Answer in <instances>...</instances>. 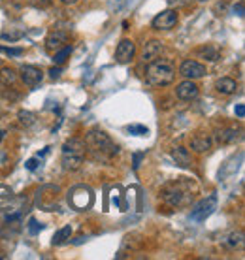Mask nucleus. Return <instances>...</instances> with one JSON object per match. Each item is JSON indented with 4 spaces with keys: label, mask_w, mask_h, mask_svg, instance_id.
<instances>
[{
    "label": "nucleus",
    "mask_w": 245,
    "mask_h": 260,
    "mask_svg": "<svg viewBox=\"0 0 245 260\" xmlns=\"http://www.w3.org/2000/svg\"><path fill=\"white\" fill-rule=\"evenodd\" d=\"M85 149H89V153L93 155L94 158H112L119 153V147L112 141V138L102 132V130H93L87 134L85 138Z\"/></svg>",
    "instance_id": "obj_1"
},
{
    "label": "nucleus",
    "mask_w": 245,
    "mask_h": 260,
    "mask_svg": "<svg viewBox=\"0 0 245 260\" xmlns=\"http://www.w3.org/2000/svg\"><path fill=\"white\" fill-rule=\"evenodd\" d=\"M145 77H147V81H149L151 85H155V87H164V85H170L174 81L176 70H174V66H172L170 61L157 57V59L151 61L149 66H147Z\"/></svg>",
    "instance_id": "obj_2"
},
{
    "label": "nucleus",
    "mask_w": 245,
    "mask_h": 260,
    "mask_svg": "<svg viewBox=\"0 0 245 260\" xmlns=\"http://www.w3.org/2000/svg\"><path fill=\"white\" fill-rule=\"evenodd\" d=\"M194 193L190 191V185L187 181H176L164 187L162 191V200L172 207H183L192 202Z\"/></svg>",
    "instance_id": "obj_3"
},
{
    "label": "nucleus",
    "mask_w": 245,
    "mask_h": 260,
    "mask_svg": "<svg viewBox=\"0 0 245 260\" xmlns=\"http://www.w3.org/2000/svg\"><path fill=\"white\" fill-rule=\"evenodd\" d=\"M85 158V141L79 138L68 139L62 145V164L66 170H77L83 164Z\"/></svg>",
    "instance_id": "obj_4"
},
{
    "label": "nucleus",
    "mask_w": 245,
    "mask_h": 260,
    "mask_svg": "<svg viewBox=\"0 0 245 260\" xmlns=\"http://www.w3.org/2000/svg\"><path fill=\"white\" fill-rule=\"evenodd\" d=\"M217 207V196H207V198H204L200 204L194 205V209H192V213H190V217H192V221H198V223H202V221H206L209 215L215 211Z\"/></svg>",
    "instance_id": "obj_5"
},
{
    "label": "nucleus",
    "mask_w": 245,
    "mask_h": 260,
    "mask_svg": "<svg viewBox=\"0 0 245 260\" xmlns=\"http://www.w3.org/2000/svg\"><path fill=\"white\" fill-rule=\"evenodd\" d=\"M176 23H178V11L176 9H164L153 19L151 25L155 30H170V28L176 27Z\"/></svg>",
    "instance_id": "obj_6"
},
{
    "label": "nucleus",
    "mask_w": 245,
    "mask_h": 260,
    "mask_svg": "<svg viewBox=\"0 0 245 260\" xmlns=\"http://www.w3.org/2000/svg\"><path fill=\"white\" fill-rule=\"evenodd\" d=\"M179 74L183 75V77H187V79H198V77H204L207 74L206 72V66L200 65L198 61H183L181 66H179Z\"/></svg>",
    "instance_id": "obj_7"
},
{
    "label": "nucleus",
    "mask_w": 245,
    "mask_h": 260,
    "mask_svg": "<svg viewBox=\"0 0 245 260\" xmlns=\"http://www.w3.org/2000/svg\"><path fill=\"white\" fill-rule=\"evenodd\" d=\"M134 55H136V44L128 38L121 40L117 49H115V61L121 63V65H126L134 59Z\"/></svg>",
    "instance_id": "obj_8"
},
{
    "label": "nucleus",
    "mask_w": 245,
    "mask_h": 260,
    "mask_svg": "<svg viewBox=\"0 0 245 260\" xmlns=\"http://www.w3.org/2000/svg\"><path fill=\"white\" fill-rule=\"evenodd\" d=\"M21 79H23V83L28 85V87H34V85L42 83L44 72H42L40 68H36V66L25 65L21 66Z\"/></svg>",
    "instance_id": "obj_9"
},
{
    "label": "nucleus",
    "mask_w": 245,
    "mask_h": 260,
    "mask_svg": "<svg viewBox=\"0 0 245 260\" xmlns=\"http://www.w3.org/2000/svg\"><path fill=\"white\" fill-rule=\"evenodd\" d=\"M198 93H200V89H198V85L192 79H187V81H183V83H179L176 87V94L181 100H194Z\"/></svg>",
    "instance_id": "obj_10"
},
{
    "label": "nucleus",
    "mask_w": 245,
    "mask_h": 260,
    "mask_svg": "<svg viewBox=\"0 0 245 260\" xmlns=\"http://www.w3.org/2000/svg\"><path fill=\"white\" fill-rule=\"evenodd\" d=\"M68 44V34L62 32V30H55V32H51L46 40V47L49 51H57V49H61V47H64Z\"/></svg>",
    "instance_id": "obj_11"
},
{
    "label": "nucleus",
    "mask_w": 245,
    "mask_h": 260,
    "mask_svg": "<svg viewBox=\"0 0 245 260\" xmlns=\"http://www.w3.org/2000/svg\"><path fill=\"white\" fill-rule=\"evenodd\" d=\"M162 53V44H160L159 40H151L145 44L143 47V53H141V59H143V63H151V61H155L157 57H160Z\"/></svg>",
    "instance_id": "obj_12"
},
{
    "label": "nucleus",
    "mask_w": 245,
    "mask_h": 260,
    "mask_svg": "<svg viewBox=\"0 0 245 260\" xmlns=\"http://www.w3.org/2000/svg\"><path fill=\"white\" fill-rule=\"evenodd\" d=\"M172 158L176 160V164H179V166L187 168L190 166V153H188L187 147H174V151H172Z\"/></svg>",
    "instance_id": "obj_13"
},
{
    "label": "nucleus",
    "mask_w": 245,
    "mask_h": 260,
    "mask_svg": "<svg viewBox=\"0 0 245 260\" xmlns=\"http://www.w3.org/2000/svg\"><path fill=\"white\" fill-rule=\"evenodd\" d=\"M238 138H240V132H238L234 127H228V129H223L217 132V139H219L221 143H234Z\"/></svg>",
    "instance_id": "obj_14"
},
{
    "label": "nucleus",
    "mask_w": 245,
    "mask_h": 260,
    "mask_svg": "<svg viewBox=\"0 0 245 260\" xmlns=\"http://www.w3.org/2000/svg\"><path fill=\"white\" fill-rule=\"evenodd\" d=\"M215 87L221 94H232L236 91V87H238V85H236V81L234 79H230V77H221V79L217 81Z\"/></svg>",
    "instance_id": "obj_15"
},
{
    "label": "nucleus",
    "mask_w": 245,
    "mask_h": 260,
    "mask_svg": "<svg viewBox=\"0 0 245 260\" xmlns=\"http://www.w3.org/2000/svg\"><path fill=\"white\" fill-rule=\"evenodd\" d=\"M190 147L198 151V153H204V151H209L211 149V138H207V136H196V138H192L190 141Z\"/></svg>",
    "instance_id": "obj_16"
},
{
    "label": "nucleus",
    "mask_w": 245,
    "mask_h": 260,
    "mask_svg": "<svg viewBox=\"0 0 245 260\" xmlns=\"http://www.w3.org/2000/svg\"><path fill=\"white\" fill-rule=\"evenodd\" d=\"M223 245L234 249V247H242L244 245V232H232L228 234L225 240H223Z\"/></svg>",
    "instance_id": "obj_17"
},
{
    "label": "nucleus",
    "mask_w": 245,
    "mask_h": 260,
    "mask_svg": "<svg viewBox=\"0 0 245 260\" xmlns=\"http://www.w3.org/2000/svg\"><path fill=\"white\" fill-rule=\"evenodd\" d=\"M72 226H64V228H61V230H57L55 236H53V245H62L66 243L70 238H72Z\"/></svg>",
    "instance_id": "obj_18"
},
{
    "label": "nucleus",
    "mask_w": 245,
    "mask_h": 260,
    "mask_svg": "<svg viewBox=\"0 0 245 260\" xmlns=\"http://www.w3.org/2000/svg\"><path fill=\"white\" fill-rule=\"evenodd\" d=\"M17 81V74H15V70H11V68H2L0 70V83L9 87V85H13Z\"/></svg>",
    "instance_id": "obj_19"
},
{
    "label": "nucleus",
    "mask_w": 245,
    "mask_h": 260,
    "mask_svg": "<svg viewBox=\"0 0 245 260\" xmlns=\"http://www.w3.org/2000/svg\"><path fill=\"white\" fill-rule=\"evenodd\" d=\"M196 53H198L200 57H202V59H206V61H217V59H219V51H217V49H215L213 46H204V47H200Z\"/></svg>",
    "instance_id": "obj_20"
},
{
    "label": "nucleus",
    "mask_w": 245,
    "mask_h": 260,
    "mask_svg": "<svg viewBox=\"0 0 245 260\" xmlns=\"http://www.w3.org/2000/svg\"><path fill=\"white\" fill-rule=\"evenodd\" d=\"M70 55H72V47L64 46V47H61V49H57L55 55H53V61H55V65H62Z\"/></svg>",
    "instance_id": "obj_21"
},
{
    "label": "nucleus",
    "mask_w": 245,
    "mask_h": 260,
    "mask_svg": "<svg viewBox=\"0 0 245 260\" xmlns=\"http://www.w3.org/2000/svg\"><path fill=\"white\" fill-rule=\"evenodd\" d=\"M17 117H19V123H21L23 127H30V125H34V121H36V115L32 112H25V110L19 112Z\"/></svg>",
    "instance_id": "obj_22"
},
{
    "label": "nucleus",
    "mask_w": 245,
    "mask_h": 260,
    "mask_svg": "<svg viewBox=\"0 0 245 260\" xmlns=\"http://www.w3.org/2000/svg\"><path fill=\"white\" fill-rule=\"evenodd\" d=\"M0 51L6 53V55H9V57L23 55V47H8V46H4V44H0Z\"/></svg>",
    "instance_id": "obj_23"
},
{
    "label": "nucleus",
    "mask_w": 245,
    "mask_h": 260,
    "mask_svg": "<svg viewBox=\"0 0 245 260\" xmlns=\"http://www.w3.org/2000/svg\"><path fill=\"white\" fill-rule=\"evenodd\" d=\"M128 132L134 134V136H147V127H143V125H128Z\"/></svg>",
    "instance_id": "obj_24"
},
{
    "label": "nucleus",
    "mask_w": 245,
    "mask_h": 260,
    "mask_svg": "<svg viewBox=\"0 0 245 260\" xmlns=\"http://www.w3.org/2000/svg\"><path fill=\"white\" fill-rule=\"evenodd\" d=\"M28 4L34 6V8H38V9H46L51 6V0H28Z\"/></svg>",
    "instance_id": "obj_25"
},
{
    "label": "nucleus",
    "mask_w": 245,
    "mask_h": 260,
    "mask_svg": "<svg viewBox=\"0 0 245 260\" xmlns=\"http://www.w3.org/2000/svg\"><path fill=\"white\" fill-rule=\"evenodd\" d=\"M21 36H23L21 30H19V32H2V38H4V40H9V42H15V40H19Z\"/></svg>",
    "instance_id": "obj_26"
},
{
    "label": "nucleus",
    "mask_w": 245,
    "mask_h": 260,
    "mask_svg": "<svg viewBox=\"0 0 245 260\" xmlns=\"http://www.w3.org/2000/svg\"><path fill=\"white\" fill-rule=\"evenodd\" d=\"M28 228H30V232L32 234H38L42 230V224H38L36 219H30V221H28Z\"/></svg>",
    "instance_id": "obj_27"
},
{
    "label": "nucleus",
    "mask_w": 245,
    "mask_h": 260,
    "mask_svg": "<svg viewBox=\"0 0 245 260\" xmlns=\"http://www.w3.org/2000/svg\"><path fill=\"white\" fill-rule=\"evenodd\" d=\"M38 164H40V160H38V158H28L27 162H25V168H27V170H36Z\"/></svg>",
    "instance_id": "obj_28"
},
{
    "label": "nucleus",
    "mask_w": 245,
    "mask_h": 260,
    "mask_svg": "<svg viewBox=\"0 0 245 260\" xmlns=\"http://www.w3.org/2000/svg\"><path fill=\"white\" fill-rule=\"evenodd\" d=\"M190 0H168V4L172 8H179V6H187Z\"/></svg>",
    "instance_id": "obj_29"
},
{
    "label": "nucleus",
    "mask_w": 245,
    "mask_h": 260,
    "mask_svg": "<svg viewBox=\"0 0 245 260\" xmlns=\"http://www.w3.org/2000/svg\"><path fill=\"white\" fill-rule=\"evenodd\" d=\"M61 74H62V70H61V68H51V70H49V77H51V79H59Z\"/></svg>",
    "instance_id": "obj_30"
},
{
    "label": "nucleus",
    "mask_w": 245,
    "mask_h": 260,
    "mask_svg": "<svg viewBox=\"0 0 245 260\" xmlns=\"http://www.w3.org/2000/svg\"><path fill=\"white\" fill-rule=\"evenodd\" d=\"M236 115H238V117H244V115H245L244 104H238V106H236Z\"/></svg>",
    "instance_id": "obj_31"
},
{
    "label": "nucleus",
    "mask_w": 245,
    "mask_h": 260,
    "mask_svg": "<svg viewBox=\"0 0 245 260\" xmlns=\"http://www.w3.org/2000/svg\"><path fill=\"white\" fill-rule=\"evenodd\" d=\"M141 157H143V153H136V155H134V168H138V166H140Z\"/></svg>",
    "instance_id": "obj_32"
},
{
    "label": "nucleus",
    "mask_w": 245,
    "mask_h": 260,
    "mask_svg": "<svg viewBox=\"0 0 245 260\" xmlns=\"http://www.w3.org/2000/svg\"><path fill=\"white\" fill-rule=\"evenodd\" d=\"M234 11H238V15L242 17V15H244V4L240 2V4H238V8H234Z\"/></svg>",
    "instance_id": "obj_33"
},
{
    "label": "nucleus",
    "mask_w": 245,
    "mask_h": 260,
    "mask_svg": "<svg viewBox=\"0 0 245 260\" xmlns=\"http://www.w3.org/2000/svg\"><path fill=\"white\" fill-rule=\"evenodd\" d=\"M62 4H66V6H72V4H77V0H61Z\"/></svg>",
    "instance_id": "obj_34"
},
{
    "label": "nucleus",
    "mask_w": 245,
    "mask_h": 260,
    "mask_svg": "<svg viewBox=\"0 0 245 260\" xmlns=\"http://www.w3.org/2000/svg\"><path fill=\"white\" fill-rule=\"evenodd\" d=\"M4 136H6V132H4V130L0 129V141H2V139H4Z\"/></svg>",
    "instance_id": "obj_35"
},
{
    "label": "nucleus",
    "mask_w": 245,
    "mask_h": 260,
    "mask_svg": "<svg viewBox=\"0 0 245 260\" xmlns=\"http://www.w3.org/2000/svg\"><path fill=\"white\" fill-rule=\"evenodd\" d=\"M0 259H4V255H2V253H0Z\"/></svg>",
    "instance_id": "obj_36"
}]
</instances>
